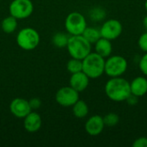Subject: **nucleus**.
<instances>
[{
    "instance_id": "15",
    "label": "nucleus",
    "mask_w": 147,
    "mask_h": 147,
    "mask_svg": "<svg viewBox=\"0 0 147 147\" xmlns=\"http://www.w3.org/2000/svg\"><path fill=\"white\" fill-rule=\"evenodd\" d=\"M113 51V46L111 40L101 37L95 43V52L103 58H108L111 55Z\"/></svg>"
},
{
    "instance_id": "5",
    "label": "nucleus",
    "mask_w": 147,
    "mask_h": 147,
    "mask_svg": "<svg viewBox=\"0 0 147 147\" xmlns=\"http://www.w3.org/2000/svg\"><path fill=\"white\" fill-rule=\"evenodd\" d=\"M127 60L121 55H110L105 59L104 73L110 78L121 77L127 70Z\"/></svg>"
},
{
    "instance_id": "4",
    "label": "nucleus",
    "mask_w": 147,
    "mask_h": 147,
    "mask_svg": "<svg viewBox=\"0 0 147 147\" xmlns=\"http://www.w3.org/2000/svg\"><path fill=\"white\" fill-rule=\"evenodd\" d=\"M40 34L33 28H24L16 36L17 45L23 50L30 51L36 48L40 43Z\"/></svg>"
},
{
    "instance_id": "16",
    "label": "nucleus",
    "mask_w": 147,
    "mask_h": 147,
    "mask_svg": "<svg viewBox=\"0 0 147 147\" xmlns=\"http://www.w3.org/2000/svg\"><path fill=\"white\" fill-rule=\"evenodd\" d=\"M72 113L78 119L84 118L89 114V107L84 101L78 99L72 106Z\"/></svg>"
},
{
    "instance_id": "17",
    "label": "nucleus",
    "mask_w": 147,
    "mask_h": 147,
    "mask_svg": "<svg viewBox=\"0 0 147 147\" xmlns=\"http://www.w3.org/2000/svg\"><path fill=\"white\" fill-rule=\"evenodd\" d=\"M2 30L6 34L13 33L17 28V19L12 16L5 17L1 22Z\"/></svg>"
},
{
    "instance_id": "27",
    "label": "nucleus",
    "mask_w": 147,
    "mask_h": 147,
    "mask_svg": "<svg viewBox=\"0 0 147 147\" xmlns=\"http://www.w3.org/2000/svg\"><path fill=\"white\" fill-rule=\"evenodd\" d=\"M138 98H139L138 96H136L131 94V95L127 97V99L126 100V102H127L130 106H134V105H136V104L138 103V101H139Z\"/></svg>"
},
{
    "instance_id": "18",
    "label": "nucleus",
    "mask_w": 147,
    "mask_h": 147,
    "mask_svg": "<svg viewBox=\"0 0 147 147\" xmlns=\"http://www.w3.org/2000/svg\"><path fill=\"white\" fill-rule=\"evenodd\" d=\"M82 35L91 45L95 44L102 37L101 36V33H100V29H98L96 28H93V27H87L85 28V30L84 31Z\"/></svg>"
},
{
    "instance_id": "28",
    "label": "nucleus",
    "mask_w": 147,
    "mask_h": 147,
    "mask_svg": "<svg viewBox=\"0 0 147 147\" xmlns=\"http://www.w3.org/2000/svg\"><path fill=\"white\" fill-rule=\"evenodd\" d=\"M143 25H144L145 28L146 29L147 31V15L144 17V19H143Z\"/></svg>"
},
{
    "instance_id": "12",
    "label": "nucleus",
    "mask_w": 147,
    "mask_h": 147,
    "mask_svg": "<svg viewBox=\"0 0 147 147\" xmlns=\"http://www.w3.org/2000/svg\"><path fill=\"white\" fill-rule=\"evenodd\" d=\"M69 83L70 86L76 90L78 92H82L87 89L90 83V78L82 71L71 74Z\"/></svg>"
},
{
    "instance_id": "13",
    "label": "nucleus",
    "mask_w": 147,
    "mask_h": 147,
    "mask_svg": "<svg viewBox=\"0 0 147 147\" xmlns=\"http://www.w3.org/2000/svg\"><path fill=\"white\" fill-rule=\"evenodd\" d=\"M42 121L40 115L36 112H30L25 118L23 121L24 128L28 133H35L39 131L41 127Z\"/></svg>"
},
{
    "instance_id": "10",
    "label": "nucleus",
    "mask_w": 147,
    "mask_h": 147,
    "mask_svg": "<svg viewBox=\"0 0 147 147\" xmlns=\"http://www.w3.org/2000/svg\"><path fill=\"white\" fill-rule=\"evenodd\" d=\"M10 113L16 118H25L31 111L28 101L23 98H15L9 104Z\"/></svg>"
},
{
    "instance_id": "21",
    "label": "nucleus",
    "mask_w": 147,
    "mask_h": 147,
    "mask_svg": "<svg viewBox=\"0 0 147 147\" xmlns=\"http://www.w3.org/2000/svg\"><path fill=\"white\" fill-rule=\"evenodd\" d=\"M90 17L94 22H100L106 16V11L102 7H95L90 10Z\"/></svg>"
},
{
    "instance_id": "1",
    "label": "nucleus",
    "mask_w": 147,
    "mask_h": 147,
    "mask_svg": "<svg viewBox=\"0 0 147 147\" xmlns=\"http://www.w3.org/2000/svg\"><path fill=\"white\" fill-rule=\"evenodd\" d=\"M105 93L111 101L124 102L131 95L130 83L121 77L111 78L105 84Z\"/></svg>"
},
{
    "instance_id": "9",
    "label": "nucleus",
    "mask_w": 147,
    "mask_h": 147,
    "mask_svg": "<svg viewBox=\"0 0 147 147\" xmlns=\"http://www.w3.org/2000/svg\"><path fill=\"white\" fill-rule=\"evenodd\" d=\"M122 30V24L120 21L116 19H109L102 23L100 28V33L102 38L113 40L120 37Z\"/></svg>"
},
{
    "instance_id": "14",
    "label": "nucleus",
    "mask_w": 147,
    "mask_h": 147,
    "mask_svg": "<svg viewBox=\"0 0 147 147\" xmlns=\"http://www.w3.org/2000/svg\"><path fill=\"white\" fill-rule=\"evenodd\" d=\"M131 94L140 97L147 93V78L145 77H137L130 83Z\"/></svg>"
},
{
    "instance_id": "29",
    "label": "nucleus",
    "mask_w": 147,
    "mask_h": 147,
    "mask_svg": "<svg viewBox=\"0 0 147 147\" xmlns=\"http://www.w3.org/2000/svg\"><path fill=\"white\" fill-rule=\"evenodd\" d=\"M145 9H146L147 12V0H146V2H145Z\"/></svg>"
},
{
    "instance_id": "24",
    "label": "nucleus",
    "mask_w": 147,
    "mask_h": 147,
    "mask_svg": "<svg viewBox=\"0 0 147 147\" xmlns=\"http://www.w3.org/2000/svg\"><path fill=\"white\" fill-rule=\"evenodd\" d=\"M139 66L140 69L141 71V72L147 76V53H146L140 59V63H139Z\"/></svg>"
},
{
    "instance_id": "7",
    "label": "nucleus",
    "mask_w": 147,
    "mask_h": 147,
    "mask_svg": "<svg viewBox=\"0 0 147 147\" xmlns=\"http://www.w3.org/2000/svg\"><path fill=\"white\" fill-rule=\"evenodd\" d=\"M9 14L15 18L26 19L34 11V4L31 0H13L9 4Z\"/></svg>"
},
{
    "instance_id": "26",
    "label": "nucleus",
    "mask_w": 147,
    "mask_h": 147,
    "mask_svg": "<svg viewBox=\"0 0 147 147\" xmlns=\"http://www.w3.org/2000/svg\"><path fill=\"white\" fill-rule=\"evenodd\" d=\"M28 102L32 110H36L41 106V101L39 98H32L28 101Z\"/></svg>"
},
{
    "instance_id": "22",
    "label": "nucleus",
    "mask_w": 147,
    "mask_h": 147,
    "mask_svg": "<svg viewBox=\"0 0 147 147\" xmlns=\"http://www.w3.org/2000/svg\"><path fill=\"white\" fill-rule=\"evenodd\" d=\"M103 121H104L105 127H115L119 123L120 117L115 113H109L103 117Z\"/></svg>"
},
{
    "instance_id": "25",
    "label": "nucleus",
    "mask_w": 147,
    "mask_h": 147,
    "mask_svg": "<svg viewBox=\"0 0 147 147\" xmlns=\"http://www.w3.org/2000/svg\"><path fill=\"white\" fill-rule=\"evenodd\" d=\"M134 147H147V138L146 137H140L134 140L133 143Z\"/></svg>"
},
{
    "instance_id": "20",
    "label": "nucleus",
    "mask_w": 147,
    "mask_h": 147,
    "mask_svg": "<svg viewBox=\"0 0 147 147\" xmlns=\"http://www.w3.org/2000/svg\"><path fill=\"white\" fill-rule=\"evenodd\" d=\"M66 68H67V71L71 74L82 71H83V61H82V59L71 58L68 61V63L66 65Z\"/></svg>"
},
{
    "instance_id": "2",
    "label": "nucleus",
    "mask_w": 147,
    "mask_h": 147,
    "mask_svg": "<svg viewBox=\"0 0 147 147\" xmlns=\"http://www.w3.org/2000/svg\"><path fill=\"white\" fill-rule=\"evenodd\" d=\"M83 71L90 78H98L104 73L105 58L90 52L83 60Z\"/></svg>"
},
{
    "instance_id": "11",
    "label": "nucleus",
    "mask_w": 147,
    "mask_h": 147,
    "mask_svg": "<svg viewBox=\"0 0 147 147\" xmlns=\"http://www.w3.org/2000/svg\"><path fill=\"white\" fill-rule=\"evenodd\" d=\"M105 127L103 117L101 115H96L90 117L84 126L86 133L90 136H98L102 134Z\"/></svg>"
},
{
    "instance_id": "6",
    "label": "nucleus",
    "mask_w": 147,
    "mask_h": 147,
    "mask_svg": "<svg viewBox=\"0 0 147 147\" xmlns=\"http://www.w3.org/2000/svg\"><path fill=\"white\" fill-rule=\"evenodd\" d=\"M65 28L71 35L83 34L87 28V22L81 13L76 11L71 12L65 18Z\"/></svg>"
},
{
    "instance_id": "8",
    "label": "nucleus",
    "mask_w": 147,
    "mask_h": 147,
    "mask_svg": "<svg viewBox=\"0 0 147 147\" xmlns=\"http://www.w3.org/2000/svg\"><path fill=\"white\" fill-rule=\"evenodd\" d=\"M78 99L79 92L71 86L62 87L55 94V100L57 103L65 108L72 107Z\"/></svg>"
},
{
    "instance_id": "3",
    "label": "nucleus",
    "mask_w": 147,
    "mask_h": 147,
    "mask_svg": "<svg viewBox=\"0 0 147 147\" xmlns=\"http://www.w3.org/2000/svg\"><path fill=\"white\" fill-rule=\"evenodd\" d=\"M66 47L71 58L82 60L91 52V44L82 34L71 35Z\"/></svg>"
},
{
    "instance_id": "19",
    "label": "nucleus",
    "mask_w": 147,
    "mask_h": 147,
    "mask_svg": "<svg viewBox=\"0 0 147 147\" xmlns=\"http://www.w3.org/2000/svg\"><path fill=\"white\" fill-rule=\"evenodd\" d=\"M69 37L70 36H68L66 34L62 33V32H59L53 36L52 41H53V44L59 48L66 47Z\"/></svg>"
},
{
    "instance_id": "23",
    "label": "nucleus",
    "mask_w": 147,
    "mask_h": 147,
    "mask_svg": "<svg viewBox=\"0 0 147 147\" xmlns=\"http://www.w3.org/2000/svg\"><path fill=\"white\" fill-rule=\"evenodd\" d=\"M138 45L143 52L147 53V31L143 33L140 36L139 40H138Z\"/></svg>"
}]
</instances>
